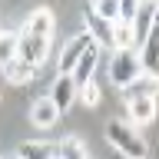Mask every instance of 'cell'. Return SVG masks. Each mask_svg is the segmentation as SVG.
Masks as SVG:
<instances>
[{
    "label": "cell",
    "mask_w": 159,
    "mask_h": 159,
    "mask_svg": "<svg viewBox=\"0 0 159 159\" xmlns=\"http://www.w3.org/2000/svg\"><path fill=\"white\" fill-rule=\"evenodd\" d=\"M113 50H136L133 47V27L129 23H113Z\"/></svg>",
    "instance_id": "e0dca14e"
},
{
    "label": "cell",
    "mask_w": 159,
    "mask_h": 159,
    "mask_svg": "<svg viewBox=\"0 0 159 159\" xmlns=\"http://www.w3.org/2000/svg\"><path fill=\"white\" fill-rule=\"evenodd\" d=\"M86 159H89V156H86Z\"/></svg>",
    "instance_id": "d4e9b609"
},
{
    "label": "cell",
    "mask_w": 159,
    "mask_h": 159,
    "mask_svg": "<svg viewBox=\"0 0 159 159\" xmlns=\"http://www.w3.org/2000/svg\"><path fill=\"white\" fill-rule=\"evenodd\" d=\"M89 10H93L99 20H106V23H116L119 20V0H99V3H93Z\"/></svg>",
    "instance_id": "d6986e66"
},
{
    "label": "cell",
    "mask_w": 159,
    "mask_h": 159,
    "mask_svg": "<svg viewBox=\"0 0 159 159\" xmlns=\"http://www.w3.org/2000/svg\"><path fill=\"white\" fill-rule=\"evenodd\" d=\"M47 57H50V40L47 37H33L27 30L17 33V60H23V63H30V66L37 70Z\"/></svg>",
    "instance_id": "3957f363"
},
{
    "label": "cell",
    "mask_w": 159,
    "mask_h": 159,
    "mask_svg": "<svg viewBox=\"0 0 159 159\" xmlns=\"http://www.w3.org/2000/svg\"><path fill=\"white\" fill-rule=\"evenodd\" d=\"M123 96H126V103H129V99H143V96L159 99V76H149V73H143L139 80H133V83L123 89Z\"/></svg>",
    "instance_id": "4fadbf2b"
},
{
    "label": "cell",
    "mask_w": 159,
    "mask_h": 159,
    "mask_svg": "<svg viewBox=\"0 0 159 159\" xmlns=\"http://www.w3.org/2000/svg\"><path fill=\"white\" fill-rule=\"evenodd\" d=\"M136 10H139L136 0H119V23H133Z\"/></svg>",
    "instance_id": "44dd1931"
},
{
    "label": "cell",
    "mask_w": 159,
    "mask_h": 159,
    "mask_svg": "<svg viewBox=\"0 0 159 159\" xmlns=\"http://www.w3.org/2000/svg\"><path fill=\"white\" fill-rule=\"evenodd\" d=\"M89 43H93V40H89V33H86V30H80L76 37L63 47V53H60V76H70V73H73V66L80 63V57L86 53Z\"/></svg>",
    "instance_id": "5b68a950"
},
{
    "label": "cell",
    "mask_w": 159,
    "mask_h": 159,
    "mask_svg": "<svg viewBox=\"0 0 159 159\" xmlns=\"http://www.w3.org/2000/svg\"><path fill=\"white\" fill-rule=\"evenodd\" d=\"M0 33H3V30H0Z\"/></svg>",
    "instance_id": "603a6c76"
},
{
    "label": "cell",
    "mask_w": 159,
    "mask_h": 159,
    "mask_svg": "<svg viewBox=\"0 0 159 159\" xmlns=\"http://www.w3.org/2000/svg\"><path fill=\"white\" fill-rule=\"evenodd\" d=\"M53 159H57V156H53Z\"/></svg>",
    "instance_id": "cb8c5ba5"
},
{
    "label": "cell",
    "mask_w": 159,
    "mask_h": 159,
    "mask_svg": "<svg viewBox=\"0 0 159 159\" xmlns=\"http://www.w3.org/2000/svg\"><path fill=\"white\" fill-rule=\"evenodd\" d=\"M57 159H86V146L80 136H63L57 143Z\"/></svg>",
    "instance_id": "2e32d148"
},
{
    "label": "cell",
    "mask_w": 159,
    "mask_h": 159,
    "mask_svg": "<svg viewBox=\"0 0 159 159\" xmlns=\"http://www.w3.org/2000/svg\"><path fill=\"white\" fill-rule=\"evenodd\" d=\"M3 159H17V156H3Z\"/></svg>",
    "instance_id": "7402d4cb"
},
{
    "label": "cell",
    "mask_w": 159,
    "mask_h": 159,
    "mask_svg": "<svg viewBox=\"0 0 159 159\" xmlns=\"http://www.w3.org/2000/svg\"><path fill=\"white\" fill-rule=\"evenodd\" d=\"M99 96H103V89H99V83H93V80H89V83H83V86L76 89V99L80 103H83V106H99Z\"/></svg>",
    "instance_id": "ac0fdd59"
},
{
    "label": "cell",
    "mask_w": 159,
    "mask_h": 159,
    "mask_svg": "<svg viewBox=\"0 0 159 159\" xmlns=\"http://www.w3.org/2000/svg\"><path fill=\"white\" fill-rule=\"evenodd\" d=\"M96 66H99V47H96V43H89V47H86V53L80 57V63L73 66V73H70V80L76 83V89L83 86V83H89V80H93Z\"/></svg>",
    "instance_id": "ba28073f"
},
{
    "label": "cell",
    "mask_w": 159,
    "mask_h": 159,
    "mask_svg": "<svg viewBox=\"0 0 159 159\" xmlns=\"http://www.w3.org/2000/svg\"><path fill=\"white\" fill-rule=\"evenodd\" d=\"M136 53H139V63H143V73L159 76V17H156V23H152V30H149V37L143 40V47H139Z\"/></svg>",
    "instance_id": "277c9868"
},
{
    "label": "cell",
    "mask_w": 159,
    "mask_h": 159,
    "mask_svg": "<svg viewBox=\"0 0 159 159\" xmlns=\"http://www.w3.org/2000/svg\"><path fill=\"white\" fill-rule=\"evenodd\" d=\"M53 156H57V146L47 139H27L17 146V159H53Z\"/></svg>",
    "instance_id": "9a60e30c"
},
{
    "label": "cell",
    "mask_w": 159,
    "mask_h": 159,
    "mask_svg": "<svg viewBox=\"0 0 159 159\" xmlns=\"http://www.w3.org/2000/svg\"><path fill=\"white\" fill-rule=\"evenodd\" d=\"M57 119H60V113H57V106L50 103V96L33 99V106H30V123H33L37 129H50Z\"/></svg>",
    "instance_id": "7c38bea8"
},
{
    "label": "cell",
    "mask_w": 159,
    "mask_h": 159,
    "mask_svg": "<svg viewBox=\"0 0 159 159\" xmlns=\"http://www.w3.org/2000/svg\"><path fill=\"white\" fill-rule=\"evenodd\" d=\"M83 20H86V33H89V40H93L96 47H113V23L99 20L89 7L83 10Z\"/></svg>",
    "instance_id": "30bf717a"
},
{
    "label": "cell",
    "mask_w": 159,
    "mask_h": 159,
    "mask_svg": "<svg viewBox=\"0 0 159 159\" xmlns=\"http://www.w3.org/2000/svg\"><path fill=\"white\" fill-rule=\"evenodd\" d=\"M50 103L57 106V113H66L76 103V83L70 76H57L53 80V89H50Z\"/></svg>",
    "instance_id": "9c48e42d"
},
{
    "label": "cell",
    "mask_w": 159,
    "mask_h": 159,
    "mask_svg": "<svg viewBox=\"0 0 159 159\" xmlns=\"http://www.w3.org/2000/svg\"><path fill=\"white\" fill-rule=\"evenodd\" d=\"M0 73H3V80L7 83H17V86H23V83H33V76H37V70L30 66V63H23V60H10V63H3L0 66Z\"/></svg>",
    "instance_id": "5bb4252c"
},
{
    "label": "cell",
    "mask_w": 159,
    "mask_h": 159,
    "mask_svg": "<svg viewBox=\"0 0 159 159\" xmlns=\"http://www.w3.org/2000/svg\"><path fill=\"white\" fill-rule=\"evenodd\" d=\"M17 57V33H0V66Z\"/></svg>",
    "instance_id": "ffe728a7"
},
{
    "label": "cell",
    "mask_w": 159,
    "mask_h": 159,
    "mask_svg": "<svg viewBox=\"0 0 159 159\" xmlns=\"http://www.w3.org/2000/svg\"><path fill=\"white\" fill-rule=\"evenodd\" d=\"M53 10H47V7H37L33 13L27 17V23H23V30L27 33H33V37H47V40H53Z\"/></svg>",
    "instance_id": "8fae6325"
},
{
    "label": "cell",
    "mask_w": 159,
    "mask_h": 159,
    "mask_svg": "<svg viewBox=\"0 0 159 159\" xmlns=\"http://www.w3.org/2000/svg\"><path fill=\"white\" fill-rule=\"evenodd\" d=\"M106 139L123 159H149V146L126 119H106Z\"/></svg>",
    "instance_id": "6da1fadb"
},
{
    "label": "cell",
    "mask_w": 159,
    "mask_h": 159,
    "mask_svg": "<svg viewBox=\"0 0 159 159\" xmlns=\"http://www.w3.org/2000/svg\"><path fill=\"white\" fill-rule=\"evenodd\" d=\"M156 106H159V99H149V96L129 99V103H126V123L133 129H136V126H149V123L156 119Z\"/></svg>",
    "instance_id": "52a82bcc"
},
{
    "label": "cell",
    "mask_w": 159,
    "mask_h": 159,
    "mask_svg": "<svg viewBox=\"0 0 159 159\" xmlns=\"http://www.w3.org/2000/svg\"><path fill=\"white\" fill-rule=\"evenodd\" d=\"M143 76V63H139L136 50H113V60H109V83L119 89H126L133 80Z\"/></svg>",
    "instance_id": "7a4b0ae2"
},
{
    "label": "cell",
    "mask_w": 159,
    "mask_h": 159,
    "mask_svg": "<svg viewBox=\"0 0 159 159\" xmlns=\"http://www.w3.org/2000/svg\"><path fill=\"white\" fill-rule=\"evenodd\" d=\"M156 17H159V7L156 3H139V10H136V17H133V47H143V40L149 37V30H152V23H156Z\"/></svg>",
    "instance_id": "8992f818"
}]
</instances>
